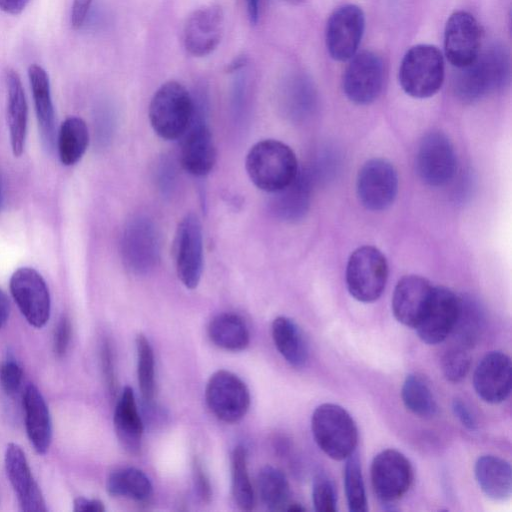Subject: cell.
<instances>
[{"label": "cell", "mask_w": 512, "mask_h": 512, "mask_svg": "<svg viewBox=\"0 0 512 512\" xmlns=\"http://www.w3.org/2000/svg\"><path fill=\"white\" fill-rule=\"evenodd\" d=\"M457 69L455 94L464 102H473L507 85L510 57L503 46L493 45L480 52L472 63Z\"/></svg>", "instance_id": "6da1fadb"}, {"label": "cell", "mask_w": 512, "mask_h": 512, "mask_svg": "<svg viewBox=\"0 0 512 512\" xmlns=\"http://www.w3.org/2000/svg\"><path fill=\"white\" fill-rule=\"evenodd\" d=\"M245 167L254 185L269 193L285 188L299 171L293 150L274 139L254 144L247 153Z\"/></svg>", "instance_id": "7a4b0ae2"}, {"label": "cell", "mask_w": 512, "mask_h": 512, "mask_svg": "<svg viewBox=\"0 0 512 512\" xmlns=\"http://www.w3.org/2000/svg\"><path fill=\"white\" fill-rule=\"evenodd\" d=\"M311 430L318 447L331 459L345 460L356 451V423L337 404L323 403L316 407L311 417Z\"/></svg>", "instance_id": "3957f363"}, {"label": "cell", "mask_w": 512, "mask_h": 512, "mask_svg": "<svg viewBox=\"0 0 512 512\" xmlns=\"http://www.w3.org/2000/svg\"><path fill=\"white\" fill-rule=\"evenodd\" d=\"M194 112L188 90L176 81L161 85L149 105V120L154 132L165 140H176L187 131Z\"/></svg>", "instance_id": "277c9868"}, {"label": "cell", "mask_w": 512, "mask_h": 512, "mask_svg": "<svg viewBox=\"0 0 512 512\" xmlns=\"http://www.w3.org/2000/svg\"><path fill=\"white\" fill-rule=\"evenodd\" d=\"M445 67L441 51L434 45L418 44L404 55L399 68V82L406 94L429 98L444 81Z\"/></svg>", "instance_id": "5b68a950"}, {"label": "cell", "mask_w": 512, "mask_h": 512, "mask_svg": "<svg viewBox=\"0 0 512 512\" xmlns=\"http://www.w3.org/2000/svg\"><path fill=\"white\" fill-rule=\"evenodd\" d=\"M387 278V260L379 249L365 245L352 252L346 267V285L354 299L363 303L376 301Z\"/></svg>", "instance_id": "8992f818"}, {"label": "cell", "mask_w": 512, "mask_h": 512, "mask_svg": "<svg viewBox=\"0 0 512 512\" xmlns=\"http://www.w3.org/2000/svg\"><path fill=\"white\" fill-rule=\"evenodd\" d=\"M121 255L127 269L136 274L152 271L160 258V240L153 221L145 216L132 218L121 237Z\"/></svg>", "instance_id": "52a82bcc"}, {"label": "cell", "mask_w": 512, "mask_h": 512, "mask_svg": "<svg viewBox=\"0 0 512 512\" xmlns=\"http://www.w3.org/2000/svg\"><path fill=\"white\" fill-rule=\"evenodd\" d=\"M9 288L25 320L35 328L44 327L51 314V298L42 275L31 267L18 268L11 275Z\"/></svg>", "instance_id": "ba28073f"}, {"label": "cell", "mask_w": 512, "mask_h": 512, "mask_svg": "<svg viewBox=\"0 0 512 512\" xmlns=\"http://www.w3.org/2000/svg\"><path fill=\"white\" fill-rule=\"evenodd\" d=\"M205 399L211 412L226 423L241 420L251 402L246 384L227 370H218L210 376L205 389Z\"/></svg>", "instance_id": "9c48e42d"}, {"label": "cell", "mask_w": 512, "mask_h": 512, "mask_svg": "<svg viewBox=\"0 0 512 512\" xmlns=\"http://www.w3.org/2000/svg\"><path fill=\"white\" fill-rule=\"evenodd\" d=\"M370 472L373 491L383 504L402 498L413 482L410 461L395 449L379 452L372 460Z\"/></svg>", "instance_id": "30bf717a"}, {"label": "cell", "mask_w": 512, "mask_h": 512, "mask_svg": "<svg viewBox=\"0 0 512 512\" xmlns=\"http://www.w3.org/2000/svg\"><path fill=\"white\" fill-rule=\"evenodd\" d=\"M343 74V90L353 103L366 105L380 95L384 84V63L373 51H362L349 59Z\"/></svg>", "instance_id": "8fae6325"}, {"label": "cell", "mask_w": 512, "mask_h": 512, "mask_svg": "<svg viewBox=\"0 0 512 512\" xmlns=\"http://www.w3.org/2000/svg\"><path fill=\"white\" fill-rule=\"evenodd\" d=\"M361 204L371 211H382L394 202L398 191V176L394 166L382 158L367 161L359 170L356 181Z\"/></svg>", "instance_id": "7c38bea8"}, {"label": "cell", "mask_w": 512, "mask_h": 512, "mask_svg": "<svg viewBox=\"0 0 512 512\" xmlns=\"http://www.w3.org/2000/svg\"><path fill=\"white\" fill-rule=\"evenodd\" d=\"M417 172L429 186L440 187L450 182L457 169L452 143L441 132H430L420 142L416 156Z\"/></svg>", "instance_id": "4fadbf2b"}, {"label": "cell", "mask_w": 512, "mask_h": 512, "mask_svg": "<svg viewBox=\"0 0 512 512\" xmlns=\"http://www.w3.org/2000/svg\"><path fill=\"white\" fill-rule=\"evenodd\" d=\"M175 261L179 280L188 289L196 288L203 271V233L194 213L186 214L178 224Z\"/></svg>", "instance_id": "5bb4252c"}, {"label": "cell", "mask_w": 512, "mask_h": 512, "mask_svg": "<svg viewBox=\"0 0 512 512\" xmlns=\"http://www.w3.org/2000/svg\"><path fill=\"white\" fill-rule=\"evenodd\" d=\"M365 28V15L354 4L338 7L330 15L325 31L326 47L336 61L352 58L359 47Z\"/></svg>", "instance_id": "9a60e30c"}, {"label": "cell", "mask_w": 512, "mask_h": 512, "mask_svg": "<svg viewBox=\"0 0 512 512\" xmlns=\"http://www.w3.org/2000/svg\"><path fill=\"white\" fill-rule=\"evenodd\" d=\"M459 311V297L450 289L434 286L428 304L415 329L426 344L444 341L454 328Z\"/></svg>", "instance_id": "2e32d148"}, {"label": "cell", "mask_w": 512, "mask_h": 512, "mask_svg": "<svg viewBox=\"0 0 512 512\" xmlns=\"http://www.w3.org/2000/svg\"><path fill=\"white\" fill-rule=\"evenodd\" d=\"M180 162L185 171L196 177L210 173L216 162V147L203 112L194 103L191 123L183 135Z\"/></svg>", "instance_id": "e0dca14e"}, {"label": "cell", "mask_w": 512, "mask_h": 512, "mask_svg": "<svg viewBox=\"0 0 512 512\" xmlns=\"http://www.w3.org/2000/svg\"><path fill=\"white\" fill-rule=\"evenodd\" d=\"M481 29L467 11H456L448 18L444 30V51L456 68L472 63L480 53Z\"/></svg>", "instance_id": "ac0fdd59"}, {"label": "cell", "mask_w": 512, "mask_h": 512, "mask_svg": "<svg viewBox=\"0 0 512 512\" xmlns=\"http://www.w3.org/2000/svg\"><path fill=\"white\" fill-rule=\"evenodd\" d=\"M7 478L23 512H46L44 496L37 484L25 452L16 443H9L4 454Z\"/></svg>", "instance_id": "d6986e66"}, {"label": "cell", "mask_w": 512, "mask_h": 512, "mask_svg": "<svg viewBox=\"0 0 512 512\" xmlns=\"http://www.w3.org/2000/svg\"><path fill=\"white\" fill-rule=\"evenodd\" d=\"M223 30L224 13L220 6L199 8L189 15L185 23L184 46L193 56H206L220 43Z\"/></svg>", "instance_id": "ffe728a7"}, {"label": "cell", "mask_w": 512, "mask_h": 512, "mask_svg": "<svg viewBox=\"0 0 512 512\" xmlns=\"http://www.w3.org/2000/svg\"><path fill=\"white\" fill-rule=\"evenodd\" d=\"M473 385L483 401L490 404L505 401L512 386V365L509 356L500 351L486 354L474 371Z\"/></svg>", "instance_id": "44dd1931"}, {"label": "cell", "mask_w": 512, "mask_h": 512, "mask_svg": "<svg viewBox=\"0 0 512 512\" xmlns=\"http://www.w3.org/2000/svg\"><path fill=\"white\" fill-rule=\"evenodd\" d=\"M433 285L424 277L407 275L395 286L392 312L401 324L415 328L430 299Z\"/></svg>", "instance_id": "7402d4cb"}, {"label": "cell", "mask_w": 512, "mask_h": 512, "mask_svg": "<svg viewBox=\"0 0 512 512\" xmlns=\"http://www.w3.org/2000/svg\"><path fill=\"white\" fill-rule=\"evenodd\" d=\"M22 405L29 442L38 454H45L52 442V419L48 405L35 385L25 387Z\"/></svg>", "instance_id": "603a6c76"}, {"label": "cell", "mask_w": 512, "mask_h": 512, "mask_svg": "<svg viewBox=\"0 0 512 512\" xmlns=\"http://www.w3.org/2000/svg\"><path fill=\"white\" fill-rule=\"evenodd\" d=\"M28 78L42 143L45 149L51 152L56 143V131L49 76L40 65L31 64L28 68Z\"/></svg>", "instance_id": "cb8c5ba5"}, {"label": "cell", "mask_w": 512, "mask_h": 512, "mask_svg": "<svg viewBox=\"0 0 512 512\" xmlns=\"http://www.w3.org/2000/svg\"><path fill=\"white\" fill-rule=\"evenodd\" d=\"M7 124L12 153L22 155L28 127V105L21 79L12 69L6 72Z\"/></svg>", "instance_id": "d4e9b609"}, {"label": "cell", "mask_w": 512, "mask_h": 512, "mask_svg": "<svg viewBox=\"0 0 512 512\" xmlns=\"http://www.w3.org/2000/svg\"><path fill=\"white\" fill-rule=\"evenodd\" d=\"M113 421L121 446L130 454H138L141 450L144 426L134 392L129 386L124 388L117 400Z\"/></svg>", "instance_id": "484cf974"}, {"label": "cell", "mask_w": 512, "mask_h": 512, "mask_svg": "<svg viewBox=\"0 0 512 512\" xmlns=\"http://www.w3.org/2000/svg\"><path fill=\"white\" fill-rule=\"evenodd\" d=\"M475 479L481 491L490 499L504 501L512 492L510 464L494 455L480 456L474 466Z\"/></svg>", "instance_id": "4316f807"}, {"label": "cell", "mask_w": 512, "mask_h": 512, "mask_svg": "<svg viewBox=\"0 0 512 512\" xmlns=\"http://www.w3.org/2000/svg\"><path fill=\"white\" fill-rule=\"evenodd\" d=\"M272 212L285 221H297L307 212L310 204L311 181L306 171H298L285 188L272 193Z\"/></svg>", "instance_id": "83f0119b"}, {"label": "cell", "mask_w": 512, "mask_h": 512, "mask_svg": "<svg viewBox=\"0 0 512 512\" xmlns=\"http://www.w3.org/2000/svg\"><path fill=\"white\" fill-rule=\"evenodd\" d=\"M274 344L291 366L299 368L308 359V346L299 326L285 316L276 317L271 326Z\"/></svg>", "instance_id": "f1b7e54d"}, {"label": "cell", "mask_w": 512, "mask_h": 512, "mask_svg": "<svg viewBox=\"0 0 512 512\" xmlns=\"http://www.w3.org/2000/svg\"><path fill=\"white\" fill-rule=\"evenodd\" d=\"M208 336L218 347L228 351L244 350L250 342V334L244 320L233 313L216 315L208 325Z\"/></svg>", "instance_id": "f546056e"}, {"label": "cell", "mask_w": 512, "mask_h": 512, "mask_svg": "<svg viewBox=\"0 0 512 512\" xmlns=\"http://www.w3.org/2000/svg\"><path fill=\"white\" fill-rule=\"evenodd\" d=\"M56 145L59 159L63 165L76 164L83 157L89 145V131L85 121L76 116L66 118L60 125Z\"/></svg>", "instance_id": "4dcf8cb0"}, {"label": "cell", "mask_w": 512, "mask_h": 512, "mask_svg": "<svg viewBox=\"0 0 512 512\" xmlns=\"http://www.w3.org/2000/svg\"><path fill=\"white\" fill-rule=\"evenodd\" d=\"M106 490L114 497L146 501L152 496L153 486L144 472L134 467H126L117 469L108 476Z\"/></svg>", "instance_id": "1f68e13d"}, {"label": "cell", "mask_w": 512, "mask_h": 512, "mask_svg": "<svg viewBox=\"0 0 512 512\" xmlns=\"http://www.w3.org/2000/svg\"><path fill=\"white\" fill-rule=\"evenodd\" d=\"M258 491L270 511L286 510L290 503V486L285 474L271 465L264 466L257 478Z\"/></svg>", "instance_id": "d6a6232c"}, {"label": "cell", "mask_w": 512, "mask_h": 512, "mask_svg": "<svg viewBox=\"0 0 512 512\" xmlns=\"http://www.w3.org/2000/svg\"><path fill=\"white\" fill-rule=\"evenodd\" d=\"M401 398L414 415L429 418L436 414L437 404L427 381L419 374H408L403 382Z\"/></svg>", "instance_id": "836d02e7"}, {"label": "cell", "mask_w": 512, "mask_h": 512, "mask_svg": "<svg viewBox=\"0 0 512 512\" xmlns=\"http://www.w3.org/2000/svg\"><path fill=\"white\" fill-rule=\"evenodd\" d=\"M231 491L240 510L250 511L255 505L254 491L247 468V450L238 445L231 454Z\"/></svg>", "instance_id": "e575fe53"}, {"label": "cell", "mask_w": 512, "mask_h": 512, "mask_svg": "<svg viewBox=\"0 0 512 512\" xmlns=\"http://www.w3.org/2000/svg\"><path fill=\"white\" fill-rule=\"evenodd\" d=\"M483 315L478 304L469 298H459V311L452 330L463 347H471L477 341Z\"/></svg>", "instance_id": "d590c367"}, {"label": "cell", "mask_w": 512, "mask_h": 512, "mask_svg": "<svg viewBox=\"0 0 512 512\" xmlns=\"http://www.w3.org/2000/svg\"><path fill=\"white\" fill-rule=\"evenodd\" d=\"M344 487L349 511H367L365 486L358 455L353 452L345 459Z\"/></svg>", "instance_id": "8d00e7d4"}, {"label": "cell", "mask_w": 512, "mask_h": 512, "mask_svg": "<svg viewBox=\"0 0 512 512\" xmlns=\"http://www.w3.org/2000/svg\"><path fill=\"white\" fill-rule=\"evenodd\" d=\"M137 376L139 389L146 401L155 395V359L150 342L143 334L136 337Z\"/></svg>", "instance_id": "74e56055"}, {"label": "cell", "mask_w": 512, "mask_h": 512, "mask_svg": "<svg viewBox=\"0 0 512 512\" xmlns=\"http://www.w3.org/2000/svg\"><path fill=\"white\" fill-rule=\"evenodd\" d=\"M471 366V356L463 346L449 349L442 358V371L445 378L457 383L468 374Z\"/></svg>", "instance_id": "f35d334b"}, {"label": "cell", "mask_w": 512, "mask_h": 512, "mask_svg": "<svg viewBox=\"0 0 512 512\" xmlns=\"http://www.w3.org/2000/svg\"><path fill=\"white\" fill-rule=\"evenodd\" d=\"M289 102L291 111L297 116H303L313 109L315 90L309 79H294L290 87Z\"/></svg>", "instance_id": "ab89813d"}, {"label": "cell", "mask_w": 512, "mask_h": 512, "mask_svg": "<svg viewBox=\"0 0 512 512\" xmlns=\"http://www.w3.org/2000/svg\"><path fill=\"white\" fill-rule=\"evenodd\" d=\"M312 501L318 512H335L337 497L333 482L324 473L315 476L312 485Z\"/></svg>", "instance_id": "60d3db41"}, {"label": "cell", "mask_w": 512, "mask_h": 512, "mask_svg": "<svg viewBox=\"0 0 512 512\" xmlns=\"http://www.w3.org/2000/svg\"><path fill=\"white\" fill-rule=\"evenodd\" d=\"M23 381V370L19 362L11 354L7 355L0 366V384L4 392L15 395Z\"/></svg>", "instance_id": "b9f144b4"}, {"label": "cell", "mask_w": 512, "mask_h": 512, "mask_svg": "<svg viewBox=\"0 0 512 512\" xmlns=\"http://www.w3.org/2000/svg\"><path fill=\"white\" fill-rule=\"evenodd\" d=\"M72 326L67 316H62L54 330L53 351L58 357H63L69 348Z\"/></svg>", "instance_id": "7bdbcfd3"}, {"label": "cell", "mask_w": 512, "mask_h": 512, "mask_svg": "<svg viewBox=\"0 0 512 512\" xmlns=\"http://www.w3.org/2000/svg\"><path fill=\"white\" fill-rule=\"evenodd\" d=\"M193 476L195 489L199 497L204 502H209L212 495L210 481L201 463L197 459L193 463Z\"/></svg>", "instance_id": "ee69618b"}, {"label": "cell", "mask_w": 512, "mask_h": 512, "mask_svg": "<svg viewBox=\"0 0 512 512\" xmlns=\"http://www.w3.org/2000/svg\"><path fill=\"white\" fill-rule=\"evenodd\" d=\"M452 410L463 426L470 430L476 429L477 420L470 407L462 399L456 398L453 400Z\"/></svg>", "instance_id": "f6af8a7d"}, {"label": "cell", "mask_w": 512, "mask_h": 512, "mask_svg": "<svg viewBox=\"0 0 512 512\" xmlns=\"http://www.w3.org/2000/svg\"><path fill=\"white\" fill-rule=\"evenodd\" d=\"M93 0H74L72 9H71V17L70 22L71 26L74 29H79L83 26L89 9L91 7Z\"/></svg>", "instance_id": "bcb514c9"}, {"label": "cell", "mask_w": 512, "mask_h": 512, "mask_svg": "<svg viewBox=\"0 0 512 512\" xmlns=\"http://www.w3.org/2000/svg\"><path fill=\"white\" fill-rule=\"evenodd\" d=\"M73 511L75 512H104L105 506L99 499L77 497L73 501Z\"/></svg>", "instance_id": "7dc6e473"}, {"label": "cell", "mask_w": 512, "mask_h": 512, "mask_svg": "<svg viewBox=\"0 0 512 512\" xmlns=\"http://www.w3.org/2000/svg\"><path fill=\"white\" fill-rule=\"evenodd\" d=\"M102 362L107 385L109 386V389L113 391L115 386V376L111 349L108 343H105L102 348Z\"/></svg>", "instance_id": "c3c4849f"}, {"label": "cell", "mask_w": 512, "mask_h": 512, "mask_svg": "<svg viewBox=\"0 0 512 512\" xmlns=\"http://www.w3.org/2000/svg\"><path fill=\"white\" fill-rule=\"evenodd\" d=\"M31 0H0V10L7 14H20Z\"/></svg>", "instance_id": "681fc988"}, {"label": "cell", "mask_w": 512, "mask_h": 512, "mask_svg": "<svg viewBox=\"0 0 512 512\" xmlns=\"http://www.w3.org/2000/svg\"><path fill=\"white\" fill-rule=\"evenodd\" d=\"M10 314V302L3 290L0 289V329L5 325Z\"/></svg>", "instance_id": "f907efd6"}, {"label": "cell", "mask_w": 512, "mask_h": 512, "mask_svg": "<svg viewBox=\"0 0 512 512\" xmlns=\"http://www.w3.org/2000/svg\"><path fill=\"white\" fill-rule=\"evenodd\" d=\"M249 20L256 24L259 19V0H246Z\"/></svg>", "instance_id": "816d5d0a"}, {"label": "cell", "mask_w": 512, "mask_h": 512, "mask_svg": "<svg viewBox=\"0 0 512 512\" xmlns=\"http://www.w3.org/2000/svg\"><path fill=\"white\" fill-rule=\"evenodd\" d=\"M247 59L245 56H239L236 59H234L230 64L227 66L228 72H234L239 70L240 68L244 67L246 65Z\"/></svg>", "instance_id": "f5cc1de1"}, {"label": "cell", "mask_w": 512, "mask_h": 512, "mask_svg": "<svg viewBox=\"0 0 512 512\" xmlns=\"http://www.w3.org/2000/svg\"><path fill=\"white\" fill-rule=\"evenodd\" d=\"M4 199H5V192H4V181H3V177L0 173V211L2 210L3 208V205H4Z\"/></svg>", "instance_id": "db71d44e"}, {"label": "cell", "mask_w": 512, "mask_h": 512, "mask_svg": "<svg viewBox=\"0 0 512 512\" xmlns=\"http://www.w3.org/2000/svg\"><path fill=\"white\" fill-rule=\"evenodd\" d=\"M283 1H285L289 4L298 5V4L305 2L306 0H283Z\"/></svg>", "instance_id": "11a10c76"}]
</instances>
